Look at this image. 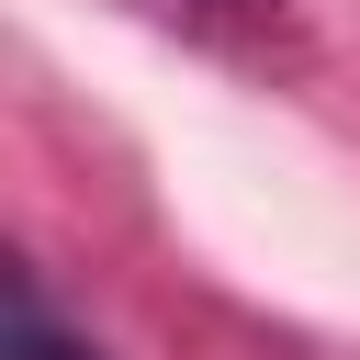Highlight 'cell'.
<instances>
[{
  "instance_id": "6da1fadb",
  "label": "cell",
  "mask_w": 360,
  "mask_h": 360,
  "mask_svg": "<svg viewBox=\"0 0 360 360\" xmlns=\"http://www.w3.org/2000/svg\"><path fill=\"white\" fill-rule=\"evenodd\" d=\"M0 360H101V349L79 326H56V304H45L34 270H11V338H0Z\"/></svg>"
}]
</instances>
